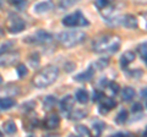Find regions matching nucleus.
Here are the masks:
<instances>
[{
	"label": "nucleus",
	"mask_w": 147,
	"mask_h": 137,
	"mask_svg": "<svg viewBox=\"0 0 147 137\" xmlns=\"http://www.w3.org/2000/svg\"><path fill=\"white\" fill-rule=\"evenodd\" d=\"M120 47V39L115 36H102L92 44V49L97 53H115Z\"/></svg>",
	"instance_id": "obj_1"
},
{
	"label": "nucleus",
	"mask_w": 147,
	"mask_h": 137,
	"mask_svg": "<svg viewBox=\"0 0 147 137\" xmlns=\"http://www.w3.org/2000/svg\"><path fill=\"white\" fill-rule=\"evenodd\" d=\"M59 76V70L55 66H47L43 68L42 71H39L38 74L34 76L33 79V85L37 88H44L48 87L49 85H52L53 82L58 79Z\"/></svg>",
	"instance_id": "obj_2"
},
{
	"label": "nucleus",
	"mask_w": 147,
	"mask_h": 137,
	"mask_svg": "<svg viewBox=\"0 0 147 137\" xmlns=\"http://www.w3.org/2000/svg\"><path fill=\"white\" fill-rule=\"evenodd\" d=\"M86 38V33L82 31L75 30V31H67V32H61L58 36V40L61 45L66 48H71L75 45L82 43Z\"/></svg>",
	"instance_id": "obj_3"
},
{
	"label": "nucleus",
	"mask_w": 147,
	"mask_h": 137,
	"mask_svg": "<svg viewBox=\"0 0 147 137\" xmlns=\"http://www.w3.org/2000/svg\"><path fill=\"white\" fill-rule=\"evenodd\" d=\"M63 25H65L67 27H75V26H87L88 21H87L84 15L80 11H76L74 13L65 16L63 19Z\"/></svg>",
	"instance_id": "obj_4"
},
{
	"label": "nucleus",
	"mask_w": 147,
	"mask_h": 137,
	"mask_svg": "<svg viewBox=\"0 0 147 137\" xmlns=\"http://www.w3.org/2000/svg\"><path fill=\"white\" fill-rule=\"evenodd\" d=\"M26 27L25 21L18 16H11L7 20V31L10 33H20L21 31H24Z\"/></svg>",
	"instance_id": "obj_5"
},
{
	"label": "nucleus",
	"mask_w": 147,
	"mask_h": 137,
	"mask_svg": "<svg viewBox=\"0 0 147 137\" xmlns=\"http://www.w3.org/2000/svg\"><path fill=\"white\" fill-rule=\"evenodd\" d=\"M18 58H20V54L17 52H5L0 55V66H9L15 64Z\"/></svg>",
	"instance_id": "obj_6"
},
{
	"label": "nucleus",
	"mask_w": 147,
	"mask_h": 137,
	"mask_svg": "<svg viewBox=\"0 0 147 137\" xmlns=\"http://www.w3.org/2000/svg\"><path fill=\"white\" fill-rule=\"evenodd\" d=\"M50 39H52V34H49L48 32L37 31L33 36L27 37L25 40L26 42H34V43H45V42H49Z\"/></svg>",
	"instance_id": "obj_7"
},
{
	"label": "nucleus",
	"mask_w": 147,
	"mask_h": 137,
	"mask_svg": "<svg viewBox=\"0 0 147 137\" xmlns=\"http://www.w3.org/2000/svg\"><path fill=\"white\" fill-rule=\"evenodd\" d=\"M120 25L126 27V28H136L139 22L134 15H125L120 17Z\"/></svg>",
	"instance_id": "obj_8"
},
{
	"label": "nucleus",
	"mask_w": 147,
	"mask_h": 137,
	"mask_svg": "<svg viewBox=\"0 0 147 137\" xmlns=\"http://www.w3.org/2000/svg\"><path fill=\"white\" fill-rule=\"evenodd\" d=\"M53 9V3L47 0V1H42V3H38L37 5L34 6V12L37 13H45L50 11Z\"/></svg>",
	"instance_id": "obj_9"
},
{
	"label": "nucleus",
	"mask_w": 147,
	"mask_h": 137,
	"mask_svg": "<svg viewBox=\"0 0 147 137\" xmlns=\"http://www.w3.org/2000/svg\"><path fill=\"white\" fill-rule=\"evenodd\" d=\"M59 124H60V118L58 115H55V114L49 115L47 119H45V127H47V129H50V130L57 129L59 126Z\"/></svg>",
	"instance_id": "obj_10"
},
{
	"label": "nucleus",
	"mask_w": 147,
	"mask_h": 137,
	"mask_svg": "<svg viewBox=\"0 0 147 137\" xmlns=\"http://www.w3.org/2000/svg\"><path fill=\"white\" fill-rule=\"evenodd\" d=\"M74 97L72 95H66L61 102H60V108L63 111H71V109L74 108Z\"/></svg>",
	"instance_id": "obj_11"
},
{
	"label": "nucleus",
	"mask_w": 147,
	"mask_h": 137,
	"mask_svg": "<svg viewBox=\"0 0 147 137\" xmlns=\"http://www.w3.org/2000/svg\"><path fill=\"white\" fill-rule=\"evenodd\" d=\"M93 74H94V70H93V66L90 67L88 70H86L85 72H82V74H79L75 76V80L79 81V82H87L90 81L92 77H93Z\"/></svg>",
	"instance_id": "obj_12"
},
{
	"label": "nucleus",
	"mask_w": 147,
	"mask_h": 137,
	"mask_svg": "<svg viewBox=\"0 0 147 137\" xmlns=\"http://www.w3.org/2000/svg\"><path fill=\"white\" fill-rule=\"evenodd\" d=\"M117 105V103H115V100H113L112 98H109V97H103L102 98V109H100V113H105V111H108V110H112V109H114Z\"/></svg>",
	"instance_id": "obj_13"
},
{
	"label": "nucleus",
	"mask_w": 147,
	"mask_h": 137,
	"mask_svg": "<svg viewBox=\"0 0 147 137\" xmlns=\"http://www.w3.org/2000/svg\"><path fill=\"white\" fill-rule=\"evenodd\" d=\"M134 60H135V54L129 50V52H125L121 55V58H120V65H121V67H126L129 64L132 62Z\"/></svg>",
	"instance_id": "obj_14"
},
{
	"label": "nucleus",
	"mask_w": 147,
	"mask_h": 137,
	"mask_svg": "<svg viewBox=\"0 0 147 137\" xmlns=\"http://www.w3.org/2000/svg\"><path fill=\"white\" fill-rule=\"evenodd\" d=\"M15 104L16 102L12 98H9V97L0 98V109H3V110H7V109L12 108Z\"/></svg>",
	"instance_id": "obj_15"
},
{
	"label": "nucleus",
	"mask_w": 147,
	"mask_h": 137,
	"mask_svg": "<svg viewBox=\"0 0 147 137\" xmlns=\"http://www.w3.org/2000/svg\"><path fill=\"white\" fill-rule=\"evenodd\" d=\"M76 99H77V102H80L81 104H85L88 102V93H87V91L86 89H79L76 92Z\"/></svg>",
	"instance_id": "obj_16"
},
{
	"label": "nucleus",
	"mask_w": 147,
	"mask_h": 137,
	"mask_svg": "<svg viewBox=\"0 0 147 137\" xmlns=\"http://www.w3.org/2000/svg\"><path fill=\"white\" fill-rule=\"evenodd\" d=\"M135 97V89L134 88H131V87H125L123 89V92H121V98L124 100H131L132 98Z\"/></svg>",
	"instance_id": "obj_17"
},
{
	"label": "nucleus",
	"mask_w": 147,
	"mask_h": 137,
	"mask_svg": "<svg viewBox=\"0 0 147 137\" xmlns=\"http://www.w3.org/2000/svg\"><path fill=\"white\" fill-rule=\"evenodd\" d=\"M55 102H57V99H55V97H52V95H48V97H45L44 100H43V108L45 109V110H50L53 107Z\"/></svg>",
	"instance_id": "obj_18"
},
{
	"label": "nucleus",
	"mask_w": 147,
	"mask_h": 137,
	"mask_svg": "<svg viewBox=\"0 0 147 137\" xmlns=\"http://www.w3.org/2000/svg\"><path fill=\"white\" fill-rule=\"evenodd\" d=\"M16 124L13 121H6V122H4V131L6 132V134H15L16 132Z\"/></svg>",
	"instance_id": "obj_19"
},
{
	"label": "nucleus",
	"mask_w": 147,
	"mask_h": 137,
	"mask_svg": "<svg viewBox=\"0 0 147 137\" xmlns=\"http://www.w3.org/2000/svg\"><path fill=\"white\" fill-rule=\"evenodd\" d=\"M77 1H79V0H60V3H59V7L63 9V10H66V9L74 6Z\"/></svg>",
	"instance_id": "obj_20"
},
{
	"label": "nucleus",
	"mask_w": 147,
	"mask_h": 137,
	"mask_svg": "<svg viewBox=\"0 0 147 137\" xmlns=\"http://www.w3.org/2000/svg\"><path fill=\"white\" fill-rule=\"evenodd\" d=\"M108 64H109V60L107 58H102V59H99V60H97L94 64H93V67H96L97 70H102V68L104 67H107L108 66Z\"/></svg>",
	"instance_id": "obj_21"
},
{
	"label": "nucleus",
	"mask_w": 147,
	"mask_h": 137,
	"mask_svg": "<svg viewBox=\"0 0 147 137\" xmlns=\"http://www.w3.org/2000/svg\"><path fill=\"white\" fill-rule=\"evenodd\" d=\"M76 131H77V134H79L80 136H86V137H90L91 136L90 129H87V127L84 126V125H77L76 126Z\"/></svg>",
	"instance_id": "obj_22"
},
{
	"label": "nucleus",
	"mask_w": 147,
	"mask_h": 137,
	"mask_svg": "<svg viewBox=\"0 0 147 137\" xmlns=\"http://www.w3.org/2000/svg\"><path fill=\"white\" fill-rule=\"evenodd\" d=\"M114 0H94V5L98 9H105L107 6H109Z\"/></svg>",
	"instance_id": "obj_23"
},
{
	"label": "nucleus",
	"mask_w": 147,
	"mask_h": 137,
	"mask_svg": "<svg viewBox=\"0 0 147 137\" xmlns=\"http://www.w3.org/2000/svg\"><path fill=\"white\" fill-rule=\"evenodd\" d=\"M16 72H17V75L20 79H24V77L28 74V70H27V67L25 65H18L16 67Z\"/></svg>",
	"instance_id": "obj_24"
},
{
	"label": "nucleus",
	"mask_w": 147,
	"mask_h": 137,
	"mask_svg": "<svg viewBox=\"0 0 147 137\" xmlns=\"http://www.w3.org/2000/svg\"><path fill=\"white\" fill-rule=\"evenodd\" d=\"M126 120H127V111L126 110H121L117 115V119H115V121L118 124H123V122H125Z\"/></svg>",
	"instance_id": "obj_25"
},
{
	"label": "nucleus",
	"mask_w": 147,
	"mask_h": 137,
	"mask_svg": "<svg viewBox=\"0 0 147 137\" xmlns=\"http://www.w3.org/2000/svg\"><path fill=\"white\" fill-rule=\"evenodd\" d=\"M87 115V111H84V110H75L74 113H71V118L74 120H79V119H82Z\"/></svg>",
	"instance_id": "obj_26"
},
{
	"label": "nucleus",
	"mask_w": 147,
	"mask_h": 137,
	"mask_svg": "<svg viewBox=\"0 0 147 137\" xmlns=\"http://www.w3.org/2000/svg\"><path fill=\"white\" fill-rule=\"evenodd\" d=\"M137 50H139L140 55H141L142 58H145V56L147 55V43H144V44L139 45V48H137Z\"/></svg>",
	"instance_id": "obj_27"
},
{
	"label": "nucleus",
	"mask_w": 147,
	"mask_h": 137,
	"mask_svg": "<svg viewBox=\"0 0 147 137\" xmlns=\"http://www.w3.org/2000/svg\"><path fill=\"white\" fill-rule=\"evenodd\" d=\"M109 89H110V92H112L113 94H115V93H118V91H119V85L117 83V82H110L109 83Z\"/></svg>",
	"instance_id": "obj_28"
},
{
	"label": "nucleus",
	"mask_w": 147,
	"mask_h": 137,
	"mask_svg": "<svg viewBox=\"0 0 147 137\" xmlns=\"http://www.w3.org/2000/svg\"><path fill=\"white\" fill-rule=\"evenodd\" d=\"M103 97H104L103 93L99 92V91H94V92H93V100H94V102H97V100L102 99Z\"/></svg>",
	"instance_id": "obj_29"
},
{
	"label": "nucleus",
	"mask_w": 147,
	"mask_h": 137,
	"mask_svg": "<svg viewBox=\"0 0 147 137\" xmlns=\"http://www.w3.org/2000/svg\"><path fill=\"white\" fill-rule=\"evenodd\" d=\"M104 124L103 122H96V126H94V129H97V134H100V131L104 130Z\"/></svg>",
	"instance_id": "obj_30"
},
{
	"label": "nucleus",
	"mask_w": 147,
	"mask_h": 137,
	"mask_svg": "<svg viewBox=\"0 0 147 137\" xmlns=\"http://www.w3.org/2000/svg\"><path fill=\"white\" fill-rule=\"evenodd\" d=\"M10 45H11V43H6V44L1 45V47H0V55H1L3 53H5L6 50L9 49V47H10Z\"/></svg>",
	"instance_id": "obj_31"
},
{
	"label": "nucleus",
	"mask_w": 147,
	"mask_h": 137,
	"mask_svg": "<svg viewBox=\"0 0 147 137\" xmlns=\"http://www.w3.org/2000/svg\"><path fill=\"white\" fill-rule=\"evenodd\" d=\"M141 109H142V107L137 103V104H135V105L132 107V111H139V110H141Z\"/></svg>",
	"instance_id": "obj_32"
},
{
	"label": "nucleus",
	"mask_w": 147,
	"mask_h": 137,
	"mask_svg": "<svg viewBox=\"0 0 147 137\" xmlns=\"http://www.w3.org/2000/svg\"><path fill=\"white\" fill-rule=\"evenodd\" d=\"M141 95H142V97H147V88L141 91Z\"/></svg>",
	"instance_id": "obj_33"
},
{
	"label": "nucleus",
	"mask_w": 147,
	"mask_h": 137,
	"mask_svg": "<svg viewBox=\"0 0 147 137\" xmlns=\"http://www.w3.org/2000/svg\"><path fill=\"white\" fill-rule=\"evenodd\" d=\"M10 3H11V4H15V5H17V4L22 3V0H10Z\"/></svg>",
	"instance_id": "obj_34"
},
{
	"label": "nucleus",
	"mask_w": 147,
	"mask_h": 137,
	"mask_svg": "<svg viewBox=\"0 0 147 137\" xmlns=\"http://www.w3.org/2000/svg\"><path fill=\"white\" fill-rule=\"evenodd\" d=\"M144 60H145V62H146V65H147V55L144 58Z\"/></svg>",
	"instance_id": "obj_35"
},
{
	"label": "nucleus",
	"mask_w": 147,
	"mask_h": 137,
	"mask_svg": "<svg viewBox=\"0 0 147 137\" xmlns=\"http://www.w3.org/2000/svg\"><path fill=\"white\" fill-rule=\"evenodd\" d=\"M3 82V77H1V75H0V83Z\"/></svg>",
	"instance_id": "obj_36"
},
{
	"label": "nucleus",
	"mask_w": 147,
	"mask_h": 137,
	"mask_svg": "<svg viewBox=\"0 0 147 137\" xmlns=\"http://www.w3.org/2000/svg\"><path fill=\"white\" fill-rule=\"evenodd\" d=\"M0 36H3V30L0 28Z\"/></svg>",
	"instance_id": "obj_37"
},
{
	"label": "nucleus",
	"mask_w": 147,
	"mask_h": 137,
	"mask_svg": "<svg viewBox=\"0 0 147 137\" xmlns=\"http://www.w3.org/2000/svg\"><path fill=\"white\" fill-rule=\"evenodd\" d=\"M145 136L147 137V129H146V131H145Z\"/></svg>",
	"instance_id": "obj_38"
},
{
	"label": "nucleus",
	"mask_w": 147,
	"mask_h": 137,
	"mask_svg": "<svg viewBox=\"0 0 147 137\" xmlns=\"http://www.w3.org/2000/svg\"><path fill=\"white\" fill-rule=\"evenodd\" d=\"M3 5V1H1V0H0V6H1Z\"/></svg>",
	"instance_id": "obj_39"
},
{
	"label": "nucleus",
	"mask_w": 147,
	"mask_h": 137,
	"mask_svg": "<svg viewBox=\"0 0 147 137\" xmlns=\"http://www.w3.org/2000/svg\"><path fill=\"white\" fill-rule=\"evenodd\" d=\"M0 136H1V132H0Z\"/></svg>",
	"instance_id": "obj_40"
}]
</instances>
